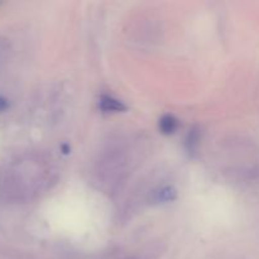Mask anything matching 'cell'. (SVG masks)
I'll list each match as a JSON object with an SVG mask.
<instances>
[{
    "mask_svg": "<svg viewBox=\"0 0 259 259\" xmlns=\"http://www.w3.org/2000/svg\"><path fill=\"white\" fill-rule=\"evenodd\" d=\"M100 109L105 113H119V111H124L125 110V106L123 105V103L116 99L111 98V96H101L100 99Z\"/></svg>",
    "mask_w": 259,
    "mask_h": 259,
    "instance_id": "cell-1",
    "label": "cell"
},
{
    "mask_svg": "<svg viewBox=\"0 0 259 259\" xmlns=\"http://www.w3.org/2000/svg\"><path fill=\"white\" fill-rule=\"evenodd\" d=\"M179 128V120L174 115H164L159 120V131L163 134H174Z\"/></svg>",
    "mask_w": 259,
    "mask_h": 259,
    "instance_id": "cell-2",
    "label": "cell"
},
{
    "mask_svg": "<svg viewBox=\"0 0 259 259\" xmlns=\"http://www.w3.org/2000/svg\"><path fill=\"white\" fill-rule=\"evenodd\" d=\"M7 108H8L7 99H4L3 96H0V113L4 110H7Z\"/></svg>",
    "mask_w": 259,
    "mask_h": 259,
    "instance_id": "cell-4",
    "label": "cell"
},
{
    "mask_svg": "<svg viewBox=\"0 0 259 259\" xmlns=\"http://www.w3.org/2000/svg\"><path fill=\"white\" fill-rule=\"evenodd\" d=\"M199 139H200V136L196 131H194V129L190 131L189 138H187V148H189L190 153H191V152H195L197 144H199Z\"/></svg>",
    "mask_w": 259,
    "mask_h": 259,
    "instance_id": "cell-3",
    "label": "cell"
}]
</instances>
